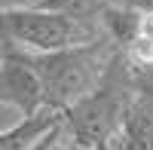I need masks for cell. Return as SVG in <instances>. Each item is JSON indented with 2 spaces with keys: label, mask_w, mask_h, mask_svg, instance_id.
I'll list each match as a JSON object with an SVG mask.
<instances>
[{
  "label": "cell",
  "mask_w": 153,
  "mask_h": 150,
  "mask_svg": "<svg viewBox=\"0 0 153 150\" xmlns=\"http://www.w3.org/2000/svg\"><path fill=\"white\" fill-rule=\"evenodd\" d=\"M107 37L98 22L71 19L65 12L43 6H12L0 9V49L16 52H55L65 46L89 43Z\"/></svg>",
  "instance_id": "7a4b0ae2"
},
{
  "label": "cell",
  "mask_w": 153,
  "mask_h": 150,
  "mask_svg": "<svg viewBox=\"0 0 153 150\" xmlns=\"http://www.w3.org/2000/svg\"><path fill=\"white\" fill-rule=\"evenodd\" d=\"M43 107L46 101H43L40 80H37L31 61L25 58V52L0 49V110L31 117Z\"/></svg>",
  "instance_id": "3957f363"
},
{
  "label": "cell",
  "mask_w": 153,
  "mask_h": 150,
  "mask_svg": "<svg viewBox=\"0 0 153 150\" xmlns=\"http://www.w3.org/2000/svg\"><path fill=\"white\" fill-rule=\"evenodd\" d=\"M40 0H0V9H12V6H37Z\"/></svg>",
  "instance_id": "8992f818"
},
{
  "label": "cell",
  "mask_w": 153,
  "mask_h": 150,
  "mask_svg": "<svg viewBox=\"0 0 153 150\" xmlns=\"http://www.w3.org/2000/svg\"><path fill=\"white\" fill-rule=\"evenodd\" d=\"M110 150H153V92L138 83L113 138H107Z\"/></svg>",
  "instance_id": "277c9868"
},
{
  "label": "cell",
  "mask_w": 153,
  "mask_h": 150,
  "mask_svg": "<svg viewBox=\"0 0 153 150\" xmlns=\"http://www.w3.org/2000/svg\"><path fill=\"white\" fill-rule=\"evenodd\" d=\"M40 80L43 101L52 110H65L89 95L117 65L120 49L110 37H95L89 43L65 46L55 52H25Z\"/></svg>",
  "instance_id": "6da1fadb"
},
{
  "label": "cell",
  "mask_w": 153,
  "mask_h": 150,
  "mask_svg": "<svg viewBox=\"0 0 153 150\" xmlns=\"http://www.w3.org/2000/svg\"><path fill=\"white\" fill-rule=\"evenodd\" d=\"M58 120H61V110L43 107L31 117H22L16 123H9L6 129H0V150H31L37 144V138L46 135Z\"/></svg>",
  "instance_id": "5b68a950"
},
{
  "label": "cell",
  "mask_w": 153,
  "mask_h": 150,
  "mask_svg": "<svg viewBox=\"0 0 153 150\" xmlns=\"http://www.w3.org/2000/svg\"><path fill=\"white\" fill-rule=\"evenodd\" d=\"M138 83H141L144 89H150V92H153V68H147L144 74H138Z\"/></svg>",
  "instance_id": "52a82bcc"
},
{
  "label": "cell",
  "mask_w": 153,
  "mask_h": 150,
  "mask_svg": "<svg viewBox=\"0 0 153 150\" xmlns=\"http://www.w3.org/2000/svg\"><path fill=\"white\" fill-rule=\"evenodd\" d=\"M92 150H107V141H98V144H95Z\"/></svg>",
  "instance_id": "ba28073f"
}]
</instances>
